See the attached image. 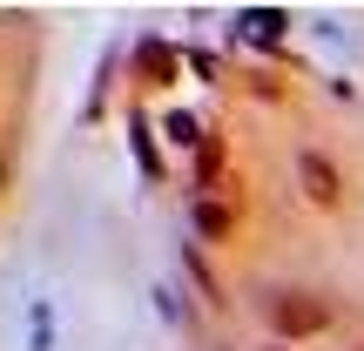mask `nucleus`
<instances>
[{
    "label": "nucleus",
    "instance_id": "nucleus-2",
    "mask_svg": "<svg viewBox=\"0 0 364 351\" xmlns=\"http://www.w3.org/2000/svg\"><path fill=\"white\" fill-rule=\"evenodd\" d=\"M304 176H311V189H317V196H338V182H331V169H324L317 156H304Z\"/></svg>",
    "mask_w": 364,
    "mask_h": 351
},
{
    "label": "nucleus",
    "instance_id": "nucleus-1",
    "mask_svg": "<svg viewBox=\"0 0 364 351\" xmlns=\"http://www.w3.org/2000/svg\"><path fill=\"white\" fill-rule=\"evenodd\" d=\"M196 230H203V236H230V230H236V216H230L223 203H196Z\"/></svg>",
    "mask_w": 364,
    "mask_h": 351
}]
</instances>
